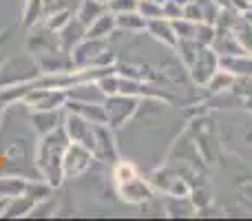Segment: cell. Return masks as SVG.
<instances>
[{
    "label": "cell",
    "instance_id": "cell-36",
    "mask_svg": "<svg viewBox=\"0 0 252 221\" xmlns=\"http://www.w3.org/2000/svg\"><path fill=\"white\" fill-rule=\"evenodd\" d=\"M182 18H186V20H192V22H201V20H204V16H201V9H199V4H197L195 0H190L188 4H184Z\"/></svg>",
    "mask_w": 252,
    "mask_h": 221
},
{
    "label": "cell",
    "instance_id": "cell-45",
    "mask_svg": "<svg viewBox=\"0 0 252 221\" xmlns=\"http://www.w3.org/2000/svg\"><path fill=\"white\" fill-rule=\"evenodd\" d=\"M250 9H252V4H250Z\"/></svg>",
    "mask_w": 252,
    "mask_h": 221
},
{
    "label": "cell",
    "instance_id": "cell-6",
    "mask_svg": "<svg viewBox=\"0 0 252 221\" xmlns=\"http://www.w3.org/2000/svg\"><path fill=\"white\" fill-rule=\"evenodd\" d=\"M93 161H95V155L87 146L71 142L64 151V159H62L64 179H78L82 175H87L93 168Z\"/></svg>",
    "mask_w": 252,
    "mask_h": 221
},
{
    "label": "cell",
    "instance_id": "cell-18",
    "mask_svg": "<svg viewBox=\"0 0 252 221\" xmlns=\"http://www.w3.org/2000/svg\"><path fill=\"white\" fill-rule=\"evenodd\" d=\"M58 35H60V44H62V49L71 53V49H73L75 44L82 42V40L87 38V27H84L82 22H80L78 18L73 16L64 27H62L60 31H58Z\"/></svg>",
    "mask_w": 252,
    "mask_h": 221
},
{
    "label": "cell",
    "instance_id": "cell-20",
    "mask_svg": "<svg viewBox=\"0 0 252 221\" xmlns=\"http://www.w3.org/2000/svg\"><path fill=\"white\" fill-rule=\"evenodd\" d=\"M44 13H47V0H25L22 16H20L22 29L29 31L31 27L40 25L44 20Z\"/></svg>",
    "mask_w": 252,
    "mask_h": 221
},
{
    "label": "cell",
    "instance_id": "cell-35",
    "mask_svg": "<svg viewBox=\"0 0 252 221\" xmlns=\"http://www.w3.org/2000/svg\"><path fill=\"white\" fill-rule=\"evenodd\" d=\"M182 11H184V7L182 4H177L175 0H164V2H161V16L168 18V20L182 18Z\"/></svg>",
    "mask_w": 252,
    "mask_h": 221
},
{
    "label": "cell",
    "instance_id": "cell-29",
    "mask_svg": "<svg viewBox=\"0 0 252 221\" xmlns=\"http://www.w3.org/2000/svg\"><path fill=\"white\" fill-rule=\"evenodd\" d=\"M232 82H235V75L228 73V71H223V69H219L217 73L206 82L204 89H208V93H221V91L232 89Z\"/></svg>",
    "mask_w": 252,
    "mask_h": 221
},
{
    "label": "cell",
    "instance_id": "cell-23",
    "mask_svg": "<svg viewBox=\"0 0 252 221\" xmlns=\"http://www.w3.org/2000/svg\"><path fill=\"white\" fill-rule=\"evenodd\" d=\"M31 179L27 177H18V175H4V177H0V197H4V199H13V197H20L25 195L27 186H29Z\"/></svg>",
    "mask_w": 252,
    "mask_h": 221
},
{
    "label": "cell",
    "instance_id": "cell-33",
    "mask_svg": "<svg viewBox=\"0 0 252 221\" xmlns=\"http://www.w3.org/2000/svg\"><path fill=\"white\" fill-rule=\"evenodd\" d=\"M137 11L142 13L146 20H153V18H164L161 16V4L153 2V0H137Z\"/></svg>",
    "mask_w": 252,
    "mask_h": 221
},
{
    "label": "cell",
    "instance_id": "cell-22",
    "mask_svg": "<svg viewBox=\"0 0 252 221\" xmlns=\"http://www.w3.org/2000/svg\"><path fill=\"white\" fill-rule=\"evenodd\" d=\"M104 11H109V9H106V4L100 2V0H82V2L78 4V9L73 11V16L89 29Z\"/></svg>",
    "mask_w": 252,
    "mask_h": 221
},
{
    "label": "cell",
    "instance_id": "cell-12",
    "mask_svg": "<svg viewBox=\"0 0 252 221\" xmlns=\"http://www.w3.org/2000/svg\"><path fill=\"white\" fill-rule=\"evenodd\" d=\"M64 120V109H51V111H31L29 109V124L35 130V135H47L62 126Z\"/></svg>",
    "mask_w": 252,
    "mask_h": 221
},
{
    "label": "cell",
    "instance_id": "cell-10",
    "mask_svg": "<svg viewBox=\"0 0 252 221\" xmlns=\"http://www.w3.org/2000/svg\"><path fill=\"white\" fill-rule=\"evenodd\" d=\"M95 159L106 161V164H115L118 161V146H115L113 128L109 124H95V151H93Z\"/></svg>",
    "mask_w": 252,
    "mask_h": 221
},
{
    "label": "cell",
    "instance_id": "cell-27",
    "mask_svg": "<svg viewBox=\"0 0 252 221\" xmlns=\"http://www.w3.org/2000/svg\"><path fill=\"white\" fill-rule=\"evenodd\" d=\"M197 51H199V42H197L195 38H179L177 44H175V53H177L179 60H182L186 66L192 64Z\"/></svg>",
    "mask_w": 252,
    "mask_h": 221
},
{
    "label": "cell",
    "instance_id": "cell-37",
    "mask_svg": "<svg viewBox=\"0 0 252 221\" xmlns=\"http://www.w3.org/2000/svg\"><path fill=\"white\" fill-rule=\"evenodd\" d=\"M230 4H232V9H237L239 13H244L250 9V0H230Z\"/></svg>",
    "mask_w": 252,
    "mask_h": 221
},
{
    "label": "cell",
    "instance_id": "cell-7",
    "mask_svg": "<svg viewBox=\"0 0 252 221\" xmlns=\"http://www.w3.org/2000/svg\"><path fill=\"white\" fill-rule=\"evenodd\" d=\"M66 100H69L66 91H62V89L33 87V82H31V89L25 95L22 104L29 106L31 111H51V109H64Z\"/></svg>",
    "mask_w": 252,
    "mask_h": 221
},
{
    "label": "cell",
    "instance_id": "cell-17",
    "mask_svg": "<svg viewBox=\"0 0 252 221\" xmlns=\"http://www.w3.org/2000/svg\"><path fill=\"white\" fill-rule=\"evenodd\" d=\"M146 31L155 40H159L161 44H166L170 49H175V44H177V33H175L173 22L168 18H153V20H148Z\"/></svg>",
    "mask_w": 252,
    "mask_h": 221
},
{
    "label": "cell",
    "instance_id": "cell-31",
    "mask_svg": "<svg viewBox=\"0 0 252 221\" xmlns=\"http://www.w3.org/2000/svg\"><path fill=\"white\" fill-rule=\"evenodd\" d=\"M170 22H173V29H175V33H177V40L179 38H195L197 22L186 20V18H175V20H170Z\"/></svg>",
    "mask_w": 252,
    "mask_h": 221
},
{
    "label": "cell",
    "instance_id": "cell-39",
    "mask_svg": "<svg viewBox=\"0 0 252 221\" xmlns=\"http://www.w3.org/2000/svg\"><path fill=\"white\" fill-rule=\"evenodd\" d=\"M7 204H9V199L0 197V217H2V213H4V208H7Z\"/></svg>",
    "mask_w": 252,
    "mask_h": 221
},
{
    "label": "cell",
    "instance_id": "cell-8",
    "mask_svg": "<svg viewBox=\"0 0 252 221\" xmlns=\"http://www.w3.org/2000/svg\"><path fill=\"white\" fill-rule=\"evenodd\" d=\"M62 126H64V130H66L71 142L82 144V146H87L91 153L95 151V124H91V122L84 120V117L78 115V113L64 109Z\"/></svg>",
    "mask_w": 252,
    "mask_h": 221
},
{
    "label": "cell",
    "instance_id": "cell-38",
    "mask_svg": "<svg viewBox=\"0 0 252 221\" xmlns=\"http://www.w3.org/2000/svg\"><path fill=\"white\" fill-rule=\"evenodd\" d=\"M215 4H217V7H221V9H226V7H232L230 4V0H213Z\"/></svg>",
    "mask_w": 252,
    "mask_h": 221
},
{
    "label": "cell",
    "instance_id": "cell-5",
    "mask_svg": "<svg viewBox=\"0 0 252 221\" xmlns=\"http://www.w3.org/2000/svg\"><path fill=\"white\" fill-rule=\"evenodd\" d=\"M27 42H25V49L31 58H38V56H47V53H56V51H62V44H60V35L58 31L49 29L44 22L40 25L31 27L27 31Z\"/></svg>",
    "mask_w": 252,
    "mask_h": 221
},
{
    "label": "cell",
    "instance_id": "cell-4",
    "mask_svg": "<svg viewBox=\"0 0 252 221\" xmlns=\"http://www.w3.org/2000/svg\"><path fill=\"white\" fill-rule=\"evenodd\" d=\"M137 109H139V97H135V95H124V93L106 95V100H104L106 124L113 130H120L137 113Z\"/></svg>",
    "mask_w": 252,
    "mask_h": 221
},
{
    "label": "cell",
    "instance_id": "cell-43",
    "mask_svg": "<svg viewBox=\"0 0 252 221\" xmlns=\"http://www.w3.org/2000/svg\"><path fill=\"white\" fill-rule=\"evenodd\" d=\"M100 2H104V4H109V0H100Z\"/></svg>",
    "mask_w": 252,
    "mask_h": 221
},
{
    "label": "cell",
    "instance_id": "cell-3",
    "mask_svg": "<svg viewBox=\"0 0 252 221\" xmlns=\"http://www.w3.org/2000/svg\"><path fill=\"white\" fill-rule=\"evenodd\" d=\"M40 69L35 64V60L25 53V56H13L9 60L0 62V89L13 87V84H27L33 82L35 78H40Z\"/></svg>",
    "mask_w": 252,
    "mask_h": 221
},
{
    "label": "cell",
    "instance_id": "cell-1",
    "mask_svg": "<svg viewBox=\"0 0 252 221\" xmlns=\"http://www.w3.org/2000/svg\"><path fill=\"white\" fill-rule=\"evenodd\" d=\"M71 144L69 135H66L64 126H58L56 130L47 135H40L38 144H35V170L38 175L49 182L53 188H58L64 182V173H62V159H64V151Z\"/></svg>",
    "mask_w": 252,
    "mask_h": 221
},
{
    "label": "cell",
    "instance_id": "cell-24",
    "mask_svg": "<svg viewBox=\"0 0 252 221\" xmlns=\"http://www.w3.org/2000/svg\"><path fill=\"white\" fill-rule=\"evenodd\" d=\"M115 22H118V29L128 31V33H142V31H146V25H148V20L137 9L135 11L115 13Z\"/></svg>",
    "mask_w": 252,
    "mask_h": 221
},
{
    "label": "cell",
    "instance_id": "cell-32",
    "mask_svg": "<svg viewBox=\"0 0 252 221\" xmlns=\"http://www.w3.org/2000/svg\"><path fill=\"white\" fill-rule=\"evenodd\" d=\"M195 40L199 42V47H210L213 40H215V25H208V22H197Z\"/></svg>",
    "mask_w": 252,
    "mask_h": 221
},
{
    "label": "cell",
    "instance_id": "cell-15",
    "mask_svg": "<svg viewBox=\"0 0 252 221\" xmlns=\"http://www.w3.org/2000/svg\"><path fill=\"white\" fill-rule=\"evenodd\" d=\"M64 109H66V111L78 113V115H82L84 120H89L91 124H106V111H104V104H97V102L66 100Z\"/></svg>",
    "mask_w": 252,
    "mask_h": 221
},
{
    "label": "cell",
    "instance_id": "cell-44",
    "mask_svg": "<svg viewBox=\"0 0 252 221\" xmlns=\"http://www.w3.org/2000/svg\"><path fill=\"white\" fill-rule=\"evenodd\" d=\"M250 4H252V0H250Z\"/></svg>",
    "mask_w": 252,
    "mask_h": 221
},
{
    "label": "cell",
    "instance_id": "cell-13",
    "mask_svg": "<svg viewBox=\"0 0 252 221\" xmlns=\"http://www.w3.org/2000/svg\"><path fill=\"white\" fill-rule=\"evenodd\" d=\"M118 195L122 197L126 204H144L153 197V188L148 182H144L142 177H133L124 184H118Z\"/></svg>",
    "mask_w": 252,
    "mask_h": 221
},
{
    "label": "cell",
    "instance_id": "cell-14",
    "mask_svg": "<svg viewBox=\"0 0 252 221\" xmlns=\"http://www.w3.org/2000/svg\"><path fill=\"white\" fill-rule=\"evenodd\" d=\"M210 47H213L219 56H241V53H246V49L239 44V40H237L232 29H217V27H215V40Z\"/></svg>",
    "mask_w": 252,
    "mask_h": 221
},
{
    "label": "cell",
    "instance_id": "cell-21",
    "mask_svg": "<svg viewBox=\"0 0 252 221\" xmlns=\"http://www.w3.org/2000/svg\"><path fill=\"white\" fill-rule=\"evenodd\" d=\"M38 206V201L33 199V197L29 195V192H25V195L20 197H13V199H9L7 208H4L2 217L4 219H18V217H29L31 210Z\"/></svg>",
    "mask_w": 252,
    "mask_h": 221
},
{
    "label": "cell",
    "instance_id": "cell-16",
    "mask_svg": "<svg viewBox=\"0 0 252 221\" xmlns=\"http://www.w3.org/2000/svg\"><path fill=\"white\" fill-rule=\"evenodd\" d=\"M66 97L69 100H78V102H97V104H104L106 93L102 91L97 82H80L75 87L66 89Z\"/></svg>",
    "mask_w": 252,
    "mask_h": 221
},
{
    "label": "cell",
    "instance_id": "cell-34",
    "mask_svg": "<svg viewBox=\"0 0 252 221\" xmlns=\"http://www.w3.org/2000/svg\"><path fill=\"white\" fill-rule=\"evenodd\" d=\"M106 9L113 13H124V11H135L137 9V0H109Z\"/></svg>",
    "mask_w": 252,
    "mask_h": 221
},
{
    "label": "cell",
    "instance_id": "cell-41",
    "mask_svg": "<svg viewBox=\"0 0 252 221\" xmlns=\"http://www.w3.org/2000/svg\"><path fill=\"white\" fill-rule=\"evenodd\" d=\"M175 2H177V4H182V7H184V4H188V2H190V0H175Z\"/></svg>",
    "mask_w": 252,
    "mask_h": 221
},
{
    "label": "cell",
    "instance_id": "cell-9",
    "mask_svg": "<svg viewBox=\"0 0 252 221\" xmlns=\"http://www.w3.org/2000/svg\"><path fill=\"white\" fill-rule=\"evenodd\" d=\"M219 69H221V66H219V53L215 51L213 47H199L192 64L188 66L190 78L197 87H206V82H208Z\"/></svg>",
    "mask_w": 252,
    "mask_h": 221
},
{
    "label": "cell",
    "instance_id": "cell-11",
    "mask_svg": "<svg viewBox=\"0 0 252 221\" xmlns=\"http://www.w3.org/2000/svg\"><path fill=\"white\" fill-rule=\"evenodd\" d=\"M151 182L155 184L161 192H166V195H170V197H177V199L190 195V186L186 184V179L179 177V175H175V173L157 170V173L151 177Z\"/></svg>",
    "mask_w": 252,
    "mask_h": 221
},
{
    "label": "cell",
    "instance_id": "cell-42",
    "mask_svg": "<svg viewBox=\"0 0 252 221\" xmlns=\"http://www.w3.org/2000/svg\"><path fill=\"white\" fill-rule=\"evenodd\" d=\"M51 2H56V0H47V7H49V4H51Z\"/></svg>",
    "mask_w": 252,
    "mask_h": 221
},
{
    "label": "cell",
    "instance_id": "cell-25",
    "mask_svg": "<svg viewBox=\"0 0 252 221\" xmlns=\"http://www.w3.org/2000/svg\"><path fill=\"white\" fill-rule=\"evenodd\" d=\"M115 29H118V22H115V13H113V11H104V13H102V16L97 18V20L87 29V35H89V38H106V40H109V35H113Z\"/></svg>",
    "mask_w": 252,
    "mask_h": 221
},
{
    "label": "cell",
    "instance_id": "cell-28",
    "mask_svg": "<svg viewBox=\"0 0 252 221\" xmlns=\"http://www.w3.org/2000/svg\"><path fill=\"white\" fill-rule=\"evenodd\" d=\"M232 31H235V35H237V40H239V44L246 49V53H250V56H252V25L244 18V13L237 18V22H235V27H232Z\"/></svg>",
    "mask_w": 252,
    "mask_h": 221
},
{
    "label": "cell",
    "instance_id": "cell-26",
    "mask_svg": "<svg viewBox=\"0 0 252 221\" xmlns=\"http://www.w3.org/2000/svg\"><path fill=\"white\" fill-rule=\"evenodd\" d=\"M73 18V11L71 9H62V7H47V13H44V25L53 31H60L66 22Z\"/></svg>",
    "mask_w": 252,
    "mask_h": 221
},
{
    "label": "cell",
    "instance_id": "cell-19",
    "mask_svg": "<svg viewBox=\"0 0 252 221\" xmlns=\"http://www.w3.org/2000/svg\"><path fill=\"white\" fill-rule=\"evenodd\" d=\"M219 66L235 78L239 75H252V56L241 53V56H219Z\"/></svg>",
    "mask_w": 252,
    "mask_h": 221
},
{
    "label": "cell",
    "instance_id": "cell-30",
    "mask_svg": "<svg viewBox=\"0 0 252 221\" xmlns=\"http://www.w3.org/2000/svg\"><path fill=\"white\" fill-rule=\"evenodd\" d=\"M137 168H135V164L133 161H115L113 164V170H111V177H113V182H115V186L118 184H124V182H128V179H133V177H137Z\"/></svg>",
    "mask_w": 252,
    "mask_h": 221
},
{
    "label": "cell",
    "instance_id": "cell-40",
    "mask_svg": "<svg viewBox=\"0 0 252 221\" xmlns=\"http://www.w3.org/2000/svg\"><path fill=\"white\" fill-rule=\"evenodd\" d=\"M2 113H4V104L0 102V124H2Z\"/></svg>",
    "mask_w": 252,
    "mask_h": 221
},
{
    "label": "cell",
    "instance_id": "cell-2",
    "mask_svg": "<svg viewBox=\"0 0 252 221\" xmlns=\"http://www.w3.org/2000/svg\"><path fill=\"white\" fill-rule=\"evenodd\" d=\"M71 60L75 69H87V66H113L115 53L111 51L106 38H84L71 49Z\"/></svg>",
    "mask_w": 252,
    "mask_h": 221
}]
</instances>
